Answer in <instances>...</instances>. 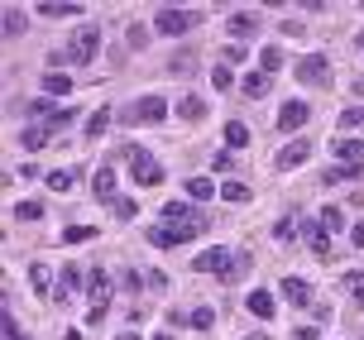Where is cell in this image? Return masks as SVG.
Listing matches in <instances>:
<instances>
[{"instance_id": "obj_28", "label": "cell", "mask_w": 364, "mask_h": 340, "mask_svg": "<svg viewBox=\"0 0 364 340\" xmlns=\"http://www.w3.org/2000/svg\"><path fill=\"white\" fill-rule=\"evenodd\" d=\"M225 144H230V149H245V144H250V129L240 125V120H230V125H225Z\"/></svg>"}, {"instance_id": "obj_17", "label": "cell", "mask_w": 364, "mask_h": 340, "mask_svg": "<svg viewBox=\"0 0 364 340\" xmlns=\"http://www.w3.org/2000/svg\"><path fill=\"white\" fill-rule=\"evenodd\" d=\"M38 15H48V19H63V15H82V5H77V0H43V5H38Z\"/></svg>"}, {"instance_id": "obj_2", "label": "cell", "mask_w": 364, "mask_h": 340, "mask_svg": "<svg viewBox=\"0 0 364 340\" xmlns=\"http://www.w3.org/2000/svg\"><path fill=\"white\" fill-rule=\"evenodd\" d=\"M129 178L139 182V187H159L164 182V168H159V159L149 149H129Z\"/></svg>"}, {"instance_id": "obj_44", "label": "cell", "mask_w": 364, "mask_h": 340, "mask_svg": "<svg viewBox=\"0 0 364 340\" xmlns=\"http://www.w3.org/2000/svg\"><path fill=\"white\" fill-rule=\"evenodd\" d=\"M292 340H316V326H297V331H292Z\"/></svg>"}, {"instance_id": "obj_47", "label": "cell", "mask_w": 364, "mask_h": 340, "mask_svg": "<svg viewBox=\"0 0 364 340\" xmlns=\"http://www.w3.org/2000/svg\"><path fill=\"white\" fill-rule=\"evenodd\" d=\"M149 340H173V336H149Z\"/></svg>"}, {"instance_id": "obj_18", "label": "cell", "mask_w": 364, "mask_h": 340, "mask_svg": "<svg viewBox=\"0 0 364 340\" xmlns=\"http://www.w3.org/2000/svg\"><path fill=\"white\" fill-rule=\"evenodd\" d=\"M187 197L192 201H211L216 197V182L211 178H187Z\"/></svg>"}, {"instance_id": "obj_8", "label": "cell", "mask_w": 364, "mask_h": 340, "mask_svg": "<svg viewBox=\"0 0 364 340\" xmlns=\"http://www.w3.org/2000/svg\"><path fill=\"white\" fill-rule=\"evenodd\" d=\"M331 154H336L341 168H350V173H360V168H364V144L360 139H336V144H331Z\"/></svg>"}, {"instance_id": "obj_36", "label": "cell", "mask_w": 364, "mask_h": 340, "mask_svg": "<svg viewBox=\"0 0 364 340\" xmlns=\"http://www.w3.org/2000/svg\"><path fill=\"white\" fill-rule=\"evenodd\" d=\"M19 29H24V19H19V10H15V5H5V34L15 38Z\"/></svg>"}, {"instance_id": "obj_40", "label": "cell", "mask_w": 364, "mask_h": 340, "mask_svg": "<svg viewBox=\"0 0 364 340\" xmlns=\"http://www.w3.org/2000/svg\"><path fill=\"white\" fill-rule=\"evenodd\" d=\"M321 225H326V230L336 235V230H341V225H346V216H341V211H336V206H331V211H321Z\"/></svg>"}, {"instance_id": "obj_49", "label": "cell", "mask_w": 364, "mask_h": 340, "mask_svg": "<svg viewBox=\"0 0 364 340\" xmlns=\"http://www.w3.org/2000/svg\"><path fill=\"white\" fill-rule=\"evenodd\" d=\"M360 43H364V34H360Z\"/></svg>"}, {"instance_id": "obj_21", "label": "cell", "mask_w": 364, "mask_h": 340, "mask_svg": "<svg viewBox=\"0 0 364 340\" xmlns=\"http://www.w3.org/2000/svg\"><path fill=\"white\" fill-rule=\"evenodd\" d=\"M178 115H182V120H201V115H206V101H201V96H182Z\"/></svg>"}, {"instance_id": "obj_32", "label": "cell", "mask_w": 364, "mask_h": 340, "mask_svg": "<svg viewBox=\"0 0 364 340\" xmlns=\"http://www.w3.org/2000/svg\"><path fill=\"white\" fill-rule=\"evenodd\" d=\"M106 125H110V110H96V115L87 120V134H91V139H101V134H106Z\"/></svg>"}, {"instance_id": "obj_41", "label": "cell", "mask_w": 364, "mask_h": 340, "mask_svg": "<svg viewBox=\"0 0 364 340\" xmlns=\"http://www.w3.org/2000/svg\"><path fill=\"white\" fill-rule=\"evenodd\" d=\"M77 287H82V273L68 269V273H63V292H77ZM63 292H58V297H63Z\"/></svg>"}, {"instance_id": "obj_29", "label": "cell", "mask_w": 364, "mask_h": 340, "mask_svg": "<svg viewBox=\"0 0 364 340\" xmlns=\"http://www.w3.org/2000/svg\"><path fill=\"white\" fill-rule=\"evenodd\" d=\"M24 110H29V115H38L43 125H48V120H53V115H58V106H53V101H48V96H43V101H29V106H24Z\"/></svg>"}, {"instance_id": "obj_19", "label": "cell", "mask_w": 364, "mask_h": 340, "mask_svg": "<svg viewBox=\"0 0 364 340\" xmlns=\"http://www.w3.org/2000/svg\"><path fill=\"white\" fill-rule=\"evenodd\" d=\"M225 29H230V34H235V38H250V34H255V29H259V19H255V15H245V10H240V15H230V24H225Z\"/></svg>"}, {"instance_id": "obj_43", "label": "cell", "mask_w": 364, "mask_h": 340, "mask_svg": "<svg viewBox=\"0 0 364 340\" xmlns=\"http://www.w3.org/2000/svg\"><path fill=\"white\" fill-rule=\"evenodd\" d=\"M168 72H192V53H182V58H173V63H168Z\"/></svg>"}, {"instance_id": "obj_25", "label": "cell", "mask_w": 364, "mask_h": 340, "mask_svg": "<svg viewBox=\"0 0 364 340\" xmlns=\"http://www.w3.org/2000/svg\"><path fill=\"white\" fill-rule=\"evenodd\" d=\"M43 91H48V96H68V91H73V82H68L63 72H48V77H43Z\"/></svg>"}, {"instance_id": "obj_6", "label": "cell", "mask_w": 364, "mask_h": 340, "mask_svg": "<svg viewBox=\"0 0 364 340\" xmlns=\"http://www.w3.org/2000/svg\"><path fill=\"white\" fill-rule=\"evenodd\" d=\"M192 24H197V15H192V10H159V19H154V29H159V34H168V38L187 34Z\"/></svg>"}, {"instance_id": "obj_37", "label": "cell", "mask_w": 364, "mask_h": 340, "mask_svg": "<svg viewBox=\"0 0 364 340\" xmlns=\"http://www.w3.org/2000/svg\"><path fill=\"white\" fill-rule=\"evenodd\" d=\"M211 87H216V91H230V87H235V77H230L225 68H211Z\"/></svg>"}, {"instance_id": "obj_15", "label": "cell", "mask_w": 364, "mask_h": 340, "mask_svg": "<svg viewBox=\"0 0 364 340\" xmlns=\"http://www.w3.org/2000/svg\"><path fill=\"white\" fill-rule=\"evenodd\" d=\"M240 87H245V96H250V101H255V96H269V91H273V77H269V72H250Z\"/></svg>"}, {"instance_id": "obj_7", "label": "cell", "mask_w": 364, "mask_h": 340, "mask_svg": "<svg viewBox=\"0 0 364 340\" xmlns=\"http://www.w3.org/2000/svg\"><path fill=\"white\" fill-rule=\"evenodd\" d=\"M292 72H297V82H307V87H326V82H331L326 58H321V53H307V58H302V63H297Z\"/></svg>"}, {"instance_id": "obj_42", "label": "cell", "mask_w": 364, "mask_h": 340, "mask_svg": "<svg viewBox=\"0 0 364 340\" xmlns=\"http://www.w3.org/2000/svg\"><path fill=\"white\" fill-rule=\"evenodd\" d=\"M273 235H278V240L288 245V240H297V225H292V221H278V230H273Z\"/></svg>"}, {"instance_id": "obj_30", "label": "cell", "mask_w": 364, "mask_h": 340, "mask_svg": "<svg viewBox=\"0 0 364 340\" xmlns=\"http://www.w3.org/2000/svg\"><path fill=\"white\" fill-rule=\"evenodd\" d=\"M110 206H115V216H120V221H134V216H139V201H134V197H115Z\"/></svg>"}, {"instance_id": "obj_38", "label": "cell", "mask_w": 364, "mask_h": 340, "mask_svg": "<svg viewBox=\"0 0 364 340\" xmlns=\"http://www.w3.org/2000/svg\"><path fill=\"white\" fill-rule=\"evenodd\" d=\"M73 115H77L73 106H58V115L48 120V129H68V125H73Z\"/></svg>"}, {"instance_id": "obj_20", "label": "cell", "mask_w": 364, "mask_h": 340, "mask_svg": "<svg viewBox=\"0 0 364 340\" xmlns=\"http://www.w3.org/2000/svg\"><path fill=\"white\" fill-rule=\"evenodd\" d=\"M48 134H53L48 125H29L24 134H19V144H24V149H48Z\"/></svg>"}, {"instance_id": "obj_23", "label": "cell", "mask_w": 364, "mask_h": 340, "mask_svg": "<svg viewBox=\"0 0 364 340\" xmlns=\"http://www.w3.org/2000/svg\"><path fill=\"white\" fill-rule=\"evenodd\" d=\"M220 197L230 201V206H240V201H250V182H220Z\"/></svg>"}, {"instance_id": "obj_34", "label": "cell", "mask_w": 364, "mask_h": 340, "mask_svg": "<svg viewBox=\"0 0 364 340\" xmlns=\"http://www.w3.org/2000/svg\"><path fill=\"white\" fill-rule=\"evenodd\" d=\"M38 216H43L38 201H19V206H15V221H38Z\"/></svg>"}, {"instance_id": "obj_45", "label": "cell", "mask_w": 364, "mask_h": 340, "mask_svg": "<svg viewBox=\"0 0 364 340\" xmlns=\"http://www.w3.org/2000/svg\"><path fill=\"white\" fill-rule=\"evenodd\" d=\"M350 240H355V245H360V250H364V221H360V225H355V235H350Z\"/></svg>"}, {"instance_id": "obj_12", "label": "cell", "mask_w": 364, "mask_h": 340, "mask_svg": "<svg viewBox=\"0 0 364 340\" xmlns=\"http://www.w3.org/2000/svg\"><path fill=\"white\" fill-rule=\"evenodd\" d=\"M87 292H91V312H106V307H110V278H106V273H91Z\"/></svg>"}, {"instance_id": "obj_5", "label": "cell", "mask_w": 364, "mask_h": 340, "mask_svg": "<svg viewBox=\"0 0 364 340\" xmlns=\"http://www.w3.org/2000/svg\"><path fill=\"white\" fill-rule=\"evenodd\" d=\"M230 264H235V254L220 250V245H216V250H201L197 259H192V269H197V273H216V278H225V273H230Z\"/></svg>"}, {"instance_id": "obj_48", "label": "cell", "mask_w": 364, "mask_h": 340, "mask_svg": "<svg viewBox=\"0 0 364 340\" xmlns=\"http://www.w3.org/2000/svg\"><path fill=\"white\" fill-rule=\"evenodd\" d=\"M245 340H269V336H245Z\"/></svg>"}, {"instance_id": "obj_16", "label": "cell", "mask_w": 364, "mask_h": 340, "mask_svg": "<svg viewBox=\"0 0 364 340\" xmlns=\"http://www.w3.org/2000/svg\"><path fill=\"white\" fill-rule=\"evenodd\" d=\"M91 192H96V201H115V173L101 168V173L91 178Z\"/></svg>"}, {"instance_id": "obj_3", "label": "cell", "mask_w": 364, "mask_h": 340, "mask_svg": "<svg viewBox=\"0 0 364 340\" xmlns=\"http://www.w3.org/2000/svg\"><path fill=\"white\" fill-rule=\"evenodd\" d=\"M101 53V29H77V38L73 43H68V63H77V68H82V63H91V58Z\"/></svg>"}, {"instance_id": "obj_13", "label": "cell", "mask_w": 364, "mask_h": 340, "mask_svg": "<svg viewBox=\"0 0 364 340\" xmlns=\"http://www.w3.org/2000/svg\"><path fill=\"white\" fill-rule=\"evenodd\" d=\"M307 245H311L316 259H326V254H331V230L321 225V221H307Z\"/></svg>"}, {"instance_id": "obj_26", "label": "cell", "mask_w": 364, "mask_h": 340, "mask_svg": "<svg viewBox=\"0 0 364 340\" xmlns=\"http://www.w3.org/2000/svg\"><path fill=\"white\" fill-rule=\"evenodd\" d=\"M149 245H154V250H173V245H182V240L168 230V225H159V230H149Z\"/></svg>"}, {"instance_id": "obj_39", "label": "cell", "mask_w": 364, "mask_h": 340, "mask_svg": "<svg viewBox=\"0 0 364 340\" xmlns=\"http://www.w3.org/2000/svg\"><path fill=\"white\" fill-rule=\"evenodd\" d=\"M341 283H346V292H355V297H360V302H364V273H346Z\"/></svg>"}, {"instance_id": "obj_11", "label": "cell", "mask_w": 364, "mask_h": 340, "mask_svg": "<svg viewBox=\"0 0 364 340\" xmlns=\"http://www.w3.org/2000/svg\"><path fill=\"white\" fill-rule=\"evenodd\" d=\"M283 297H288L292 307H311V283H307V278H292V273H288V278H283Z\"/></svg>"}, {"instance_id": "obj_27", "label": "cell", "mask_w": 364, "mask_h": 340, "mask_svg": "<svg viewBox=\"0 0 364 340\" xmlns=\"http://www.w3.org/2000/svg\"><path fill=\"white\" fill-rule=\"evenodd\" d=\"M91 235H96V225H68L63 230V245H87Z\"/></svg>"}, {"instance_id": "obj_24", "label": "cell", "mask_w": 364, "mask_h": 340, "mask_svg": "<svg viewBox=\"0 0 364 340\" xmlns=\"http://www.w3.org/2000/svg\"><path fill=\"white\" fill-rule=\"evenodd\" d=\"M73 182H77L73 168H53V173H48V187H53V192H73Z\"/></svg>"}, {"instance_id": "obj_22", "label": "cell", "mask_w": 364, "mask_h": 340, "mask_svg": "<svg viewBox=\"0 0 364 340\" xmlns=\"http://www.w3.org/2000/svg\"><path fill=\"white\" fill-rule=\"evenodd\" d=\"M29 283H34L38 297H48V287H53V273H48V264H34V269H29Z\"/></svg>"}, {"instance_id": "obj_14", "label": "cell", "mask_w": 364, "mask_h": 340, "mask_svg": "<svg viewBox=\"0 0 364 340\" xmlns=\"http://www.w3.org/2000/svg\"><path fill=\"white\" fill-rule=\"evenodd\" d=\"M245 307L255 312L259 322H273V312H278V307H273V297H269V292H259V287L250 292V297H245Z\"/></svg>"}, {"instance_id": "obj_4", "label": "cell", "mask_w": 364, "mask_h": 340, "mask_svg": "<svg viewBox=\"0 0 364 340\" xmlns=\"http://www.w3.org/2000/svg\"><path fill=\"white\" fill-rule=\"evenodd\" d=\"M120 120H144V125H164V120H168V101H164V96H144V101H134V106H129Z\"/></svg>"}, {"instance_id": "obj_31", "label": "cell", "mask_w": 364, "mask_h": 340, "mask_svg": "<svg viewBox=\"0 0 364 340\" xmlns=\"http://www.w3.org/2000/svg\"><path fill=\"white\" fill-rule=\"evenodd\" d=\"M364 125V106H346L341 110V129H360Z\"/></svg>"}, {"instance_id": "obj_9", "label": "cell", "mask_w": 364, "mask_h": 340, "mask_svg": "<svg viewBox=\"0 0 364 340\" xmlns=\"http://www.w3.org/2000/svg\"><path fill=\"white\" fill-rule=\"evenodd\" d=\"M307 159H311V144L307 139H292L288 149H278V168H283V173H288V168H302Z\"/></svg>"}, {"instance_id": "obj_35", "label": "cell", "mask_w": 364, "mask_h": 340, "mask_svg": "<svg viewBox=\"0 0 364 340\" xmlns=\"http://www.w3.org/2000/svg\"><path fill=\"white\" fill-rule=\"evenodd\" d=\"M259 63H264V72L273 77V72L283 68V53H278V48H264V53H259Z\"/></svg>"}, {"instance_id": "obj_1", "label": "cell", "mask_w": 364, "mask_h": 340, "mask_svg": "<svg viewBox=\"0 0 364 340\" xmlns=\"http://www.w3.org/2000/svg\"><path fill=\"white\" fill-rule=\"evenodd\" d=\"M164 221H168V230L178 235V240H192V235L206 230V216H201L197 206H187V201H168V206H164Z\"/></svg>"}, {"instance_id": "obj_33", "label": "cell", "mask_w": 364, "mask_h": 340, "mask_svg": "<svg viewBox=\"0 0 364 340\" xmlns=\"http://www.w3.org/2000/svg\"><path fill=\"white\" fill-rule=\"evenodd\" d=\"M192 326H197V331H211V326H216V312H211V307H197V312H192Z\"/></svg>"}, {"instance_id": "obj_46", "label": "cell", "mask_w": 364, "mask_h": 340, "mask_svg": "<svg viewBox=\"0 0 364 340\" xmlns=\"http://www.w3.org/2000/svg\"><path fill=\"white\" fill-rule=\"evenodd\" d=\"M115 340H139V336H134V331H125V336H115Z\"/></svg>"}, {"instance_id": "obj_10", "label": "cell", "mask_w": 364, "mask_h": 340, "mask_svg": "<svg viewBox=\"0 0 364 340\" xmlns=\"http://www.w3.org/2000/svg\"><path fill=\"white\" fill-rule=\"evenodd\" d=\"M307 115H311L307 101H288V106L278 110V129H302V125H307Z\"/></svg>"}]
</instances>
